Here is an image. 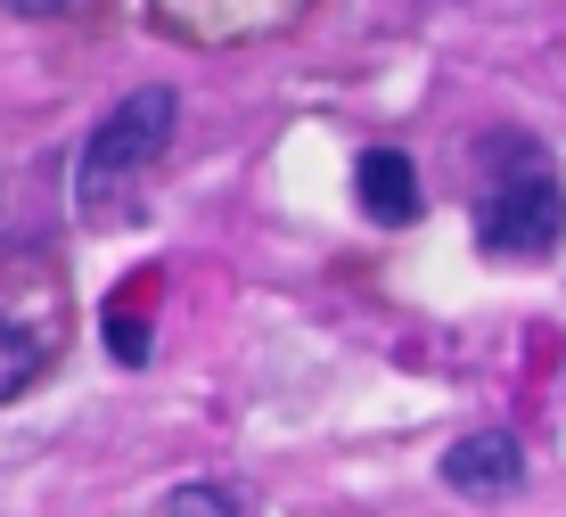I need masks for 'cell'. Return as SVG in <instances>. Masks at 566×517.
<instances>
[{
	"label": "cell",
	"mask_w": 566,
	"mask_h": 517,
	"mask_svg": "<svg viewBox=\"0 0 566 517\" xmlns=\"http://www.w3.org/2000/svg\"><path fill=\"white\" fill-rule=\"evenodd\" d=\"M484 156H493V165H510V173H493V182H484L476 247H484V255H551L558 238H566V189H558L551 156H542L534 141H493Z\"/></svg>",
	"instance_id": "6da1fadb"
},
{
	"label": "cell",
	"mask_w": 566,
	"mask_h": 517,
	"mask_svg": "<svg viewBox=\"0 0 566 517\" xmlns=\"http://www.w3.org/2000/svg\"><path fill=\"white\" fill-rule=\"evenodd\" d=\"M172 115H181V99H172L165 83L115 99V107L99 115V132L83 141V165H74V189H83V214H107V197L124 182H140V173L156 165V156L172 148Z\"/></svg>",
	"instance_id": "7a4b0ae2"
},
{
	"label": "cell",
	"mask_w": 566,
	"mask_h": 517,
	"mask_svg": "<svg viewBox=\"0 0 566 517\" xmlns=\"http://www.w3.org/2000/svg\"><path fill=\"white\" fill-rule=\"evenodd\" d=\"M443 485L468 493V502H510V493L525 485V444L510 427H476L460 435L452 452H443Z\"/></svg>",
	"instance_id": "3957f363"
},
{
	"label": "cell",
	"mask_w": 566,
	"mask_h": 517,
	"mask_svg": "<svg viewBox=\"0 0 566 517\" xmlns=\"http://www.w3.org/2000/svg\"><path fill=\"white\" fill-rule=\"evenodd\" d=\"M354 197H361L369 223L402 230V223L419 214V165H411L402 148H361V165H354Z\"/></svg>",
	"instance_id": "277c9868"
},
{
	"label": "cell",
	"mask_w": 566,
	"mask_h": 517,
	"mask_svg": "<svg viewBox=\"0 0 566 517\" xmlns=\"http://www.w3.org/2000/svg\"><path fill=\"white\" fill-rule=\"evenodd\" d=\"M50 353H57V337H50V329H33L25 312L0 304V403H17V394H25L33 378L50 370Z\"/></svg>",
	"instance_id": "5b68a950"
},
{
	"label": "cell",
	"mask_w": 566,
	"mask_h": 517,
	"mask_svg": "<svg viewBox=\"0 0 566 517\" xmlns=\"http://www.w3.org/2000/svg\"><path fill=\"white\" fill-rule=\"evenodd\" d=\"M107 353L115 362H148V321H140V304H124V296L107 304Z\"/></svg>",
	"instance_id": "8992f818"
},
{
	"label": "cell",
	"mask_w": 566,
	"mask_h": 517,
	"mask_svg": "<svg viewBox=\"0 0 566 517\" xmlns=\"http://www.w3.org/2000/svg\"><path fill=\"white\" fill-rule=\"evenodd\" d=\"M165 517H247V509L230 502L222 485H181V493L165 502Z\"/></svg>",
	"instance_id": "52a82bcc"
},
{
	"label": "cell",
	"mask_w": 566,
	"mask_h": 517,
	"mask_svg": "<svg viewBox=\"0 0 566 517\" xmlns=\"http://www.w3.org/2000/svg\"><path fill=\"white\" fill-rule=\"evenodd\" d=\"M0 9H17V17H66V9H83V0H0Z\"/></svg>",
	"instance_id": "ba28073f"
}]
</instances>
